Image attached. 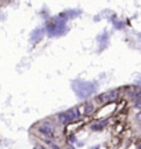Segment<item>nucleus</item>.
Returning a JSON list of instances; mask_svg holds the SVG:
<instances>
[{
    "instance_id": "6e6552de",
    "label": "nucleus",
    "mask_w": 141,
    "mask_h": 149,
    "mask_svg": "<svg viewBox=\"0 0 141 149\" xmlns=\"http://www.w3.org/2000/svg\"><path fill=\"white\" fill-rule=\"evenodd\" d=\"M93 149H98V146H96V148H93Z\"/></svg>"
},
{
    "instance_id": "20e7f679",
    "label": "nucleus",
    "mask_w": 141,
    "mask_h": 149,
    "mask_svg": "<svg viewBox=\"0 0 141 149\" xmlns=\"http://www.w3.org/2000/svg\"><path fill=\"white\" fill-rule=\"evenodd\" d=\"M107 124V122H101V123H97V124H93L91 128L94 131H98V130H103V127Z\"/></svg>"
},
{
    "instance_id": "f03ea898",
    "label": "nucleus",
    "mask_w": 141,
    "mask_h": 149,
    "mask_svg": "<svg viewBox=\"0 0 141 149\" xmlns=\"http://www.w3.org/2000/svg\"><path fill=\"white\" fill-rule=\"evenodd\" d=\"M57 119H58V122H60L61 124H66V123H69L68 122V117H66V115H65V112H64V113H60V115L57 116Z\"/></svg>"
},
{
    "instance_id": "39448f33",
    "label": "nucleus",
    "mask_w": 141,
    "mask_h": 149,
    "mask_svg": "<svg viewBox=\"0 0 141 149\" xmlns=\"http://www.w3.org/2000/svg\"><path fill=\"white\" fill-rule=\"evenodd\" d=\"M136 108L137 109H141V98L136 100Z\"/></svg>"
},
{
    "instance_id": "423d86ee",
    "label": "nucleus",
    "mask_w": 141,
    "mask_h": 149,
    "mask_svg": "<svg viewBox=\"0 0 141 149\" xmlns=\"http://www.w3.org/2000/svg\"><path fill=\"white\" fill-rule=\"evenodd\" d=\"M51 149H61L58 145H54V144H51Z\"/></svg>"
},
{
    "instance_id": "7ed1b4c3",
    "label": "nucleus",
    "mask_w": 141,
    "mask_h": 149,
    "mask_svg": "<svg viewBox=\"0 0 141 149\" xmlns=\"http://www.w3.org/2000/svg\"><path fill=\"white\" fill-rule=\"evenodd\" d=\"M84 107V113L86 115H90L93 111H94V107H93V104L91 102H89V104H86V105H83Z\"/></svg>"
},
{
    "instance_id": "f257e3e1",
    "label": "nucleus",
    "mask_w": 141,
    "mask_h": 149,
    "mask_svg": "<svg viewBox=\"0 0 141 149\" xmlns=\"http://www.w3.org/2000/svg\"><path fill=\"white\" fill-rule=\"evenodd\" d=\"M38 130H39V133L42 134V135H44L47 139H51L53 137H54V134H55V127L50 122L40 123Z\"/></svg>"
},
{
    "instance_id": "0eeeda50",
    "label": "nucleus",
    "mask_w": 141,
    "mask_h": 149,
    "mask_svg": "<svg viewBox=\"0 0 141 149\" xmlns=\"http://www.w3.org/2000/svg\"><path fill=\"white\" fill-rule=\"evenodd\" d=\"M137 120H138V122H141V113L138 115V116H137Z\"/></svg>"
},
{
    "instance_id": "1a4fd4ad",
    "label": "nucleus",
    "mask_w": 141,
    "mask_h": 149,
    "mask_svg": "<svg viewBox=\"0 0 141 149\" xmlns=\"http://www.w3.org/2000/svg\"><path fill=\"white\" fill-rule=\"evenodd\" d=\"M40 149H44V148H40Z\"/></svg>"
}]
</instances>
